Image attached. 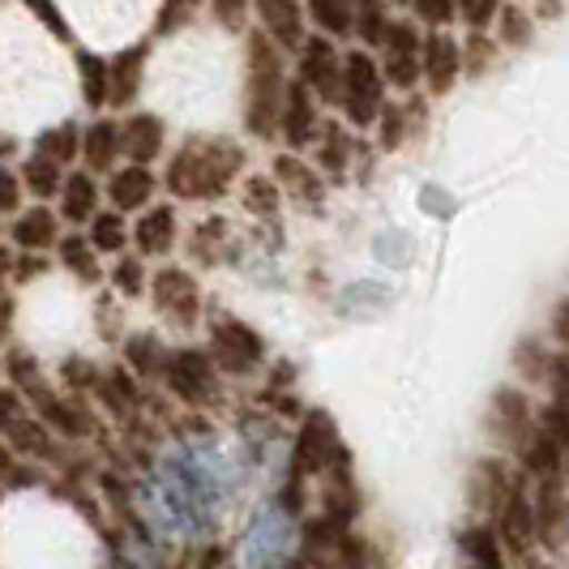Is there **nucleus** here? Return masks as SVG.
I'll use <instances>...</instances> for the list:
<instances>
[{"label": "nucleus", "instance_id": "obj_44", "mask_svg": "<svg viewBox=\"0 0 569 569\" xmlns=\"http://www.w3.org/2000/svg\"><path fill=\"white\" fill-rule=\"evenodd\" d=\"M34 13H39L43 22H52V30H60V34H64V22H60L57 13H52V0H34Z\"/></svg>", "mask_w": 569, "mask_h": 569}, {"label": "nucleus", "instance_id": "obj_30", "mask_svg": "<svg viewBox=\"0 0 569 569\" xmlns=\"http://www.w3.org/2000/svg\"><path fill=\"white\" fill-rule=\"evenodd\" d=\"M142 48L138 52H124V57L112 64V103H129L133 90H138V73H142Z\"/></svg>", "mask_w": 569, "mask_h": 569}, {"label": "nucleus", "instance_id": "obj_42", "mask_svg": "<svg viewBox=\"0 0 569 569\" xmlns=\"http://www.w3.org/2000/svg\"><path fill=\"white\" fill-rule=\"evenodd\" d=\"M210 9H214V18L228 30H240L244 27V13H249V0H210Z\"/></svg>", "mask_w": 569, "mask_h": 569}, {"label": "nucleus", "instance_id": "obj_36", "mask_svg": "<svg viewBox=\"0 0 569 569\" xmlns=\"http://www.w3.org/2000/svg\"><path fill=\"white\" fill-rule=\"evenodd\" d=\"M321 142H326V154H321V159H326V171H330V176H342L347 159H351V138L342 133L339 124H326V129H321Z\"/></svg>", "mask_w": 569, "mask_h": 569}, {"label": "nucleus", "instance_id": "obj_32", "mask_svg": "<svg viewBox=\"0 0 569 569\" xmlns=\"http://www.w3.org/2000/svg\"><path fill=\"white\" fill-rule=\"evenodd\" d=\"M129 365L138 372H163L168 369V351L159 347V339L138 335V339H129Z\"/></svg>", "mask_w": 569, "mask_h": 569}, {"label": "nucleus", "instance_id": "obj_38", "mask_svg": "<svg viewBox=\"0 0 569 569\" xmlns=\"http://www.w3.org/2000/svg\"><path fill=\"white\" fill-rule=\"evenodd\" d=\"M274 201H279V193H274V184H270V180L253 176V180L244 184V206H249L253 214H274Z\"/></svg>", "mask_w": 569, "mask_h": 569}, {"label": "nucleus", "instance_id": "obj_20", "mask_svg": "<svg viewBox=\"0 0 569 569\" xmlns=\"http://www.w3.org/2000/svg\"><path fill=\"white\" fill-rule=\"evenodd\" d=\"M94 206H99V189H94L90 171H73V176L64 180V193H60V214H64L69 223H86V219H99Z\"/></svg>", "mask_w": 569, "mask_h": 569}, {"label": "nucleus", "instance_id": "obj_37", "mask_svg": "<svg viewBox=\"0 0 569 569\" xmlns=\"http://www.w3.org/2000/svg\"><path fill=\"white\" fill-rule=\"evenodd\" d=\"M411 9H416L420 22L437 30H446L458 18V0H411Z\"/></svg>", "mask_w": 569, "mask_h": 569}, {"label": "nucleus", "instance_id": "obj_4", "mask_svg": "<svg viewBox=\"0 0 569 569\" xmlns=\"http://www.w3.org/2000/svg\"><path fill=\"white\" fill-rule=\"evenodd\" d=\"M300 543V527L287 501H266L240 540V569H283Z\"/></svg>", "mask_w": 569, "mask_h": 569}, {"label": "nucleus", "instance_id": "obj_34", "mask_svg": "<svg viewBox=\"0 0 569 569\" xmlns=\"http://www.w3.org/2000/svg\"><path fill=\"white\" fill-rule=\"evenodd\" d=\"M497 22H501V43H510V48H527L531 43V30L536 27H531V18H527L522 4H506Z\"/></svg>", "mask_w": 569, "mask_h": 569}, {"label": "nucleus", "instance_id": "obj_27", "mask_svg": "<svg viewBox=\"0 0 569 569\" xmlns=\"http://www.w3.org/2000/svg\"><path fill=\"white\" fill-rule=\"evenodd\" d=\"M94 244L82 240V236H69L64 244H60V261H64V270H73L82 283H99V261H94Z\"/></svg>", "mask_w": 569, "mask_h": 569}, {"label": "nucleus", "instance_id": "obj_7", "mask_svg": "<svg viewBox=\"0 0 569 569\" xmlns=\"http://www.w3.org/2000/svg\"><path fill=\"white\" fill-rule=\"evenodd\" d=\"M168 390L180 402H210L219 395V381H214V356L198 351V347H180L168 356V369H163Z\"/></svg>", "mask_w": 569, "mask_h": 569}, {"label": "nucleus", "instance_id": "obj_33", "mask_svg": "<svg viewBox=\"0 0 569 569\" xmlns=\"http://www.w3.org/2000/svg\"><path fill=\"white\" fill-rule=\"evenodd\" d=\"M274 171H279V176H287V189H291L300 201H305V198L321 201V184H317V176L309 168H300L296 159H279V163H274Z\"/></svg>", "mask_w": 569, "mask_h": 569}, {"label": "nucleus", "instance_id": "obj_12", "mask_svg": "<svg viewBox=\"0 0 569 569\" xmlns=\"http://www.w3.org/2000/svg\"><path fill=\"white\" fill-rule=\"evenodd\" d=\"M300 78H305V86L313 90L317 99L339 103L342 60H339V52H335V43H330V39H309V43L300 48Z\"/></svg>", "mask_w": 569, "mask_h": 569}, {"label": "nucleus", "instance_id": "obj_28", "mask_svg": "<svg viewBox=\"0 0 569 569\" xmlns=\"http://www.w3.org/2000/svg\"><path fill=\"white\" fill-rule=\"evenodd\" d=\"M43 420H27V425H18V416H9V441L18 446V450H27L34 458H48L52 455V437L43 432Z\"/></svg>", "mask_w": 569, "mask_h": 569}, {"label": "nucleus", "instance_id": "obj_6", "mask_svg": "<svg viewBox=\"0 0 569 569\" xmlns=\"http://www.w3.org/2000/svg\"><path fill=\"white\" fill-rule=\"evenodd\" d=\"M488 425H492V432L510 446V455L518 458V462L531 455V446H536V437H540V416L531 411V402H527L522 390H501V395L492 399Z\"/></svg>", "mask_w": 569, "mask_h": 569}, {"label": "nucleus", "instance_id": "obj_3", "mask_svg": "<svg viewBox=\"0 0 569 569\" xmlns=\"http://www.w3.org/2000/svg\"><path fill=\"white\" fill-rule=\"evenodd\" d=\"M283 60L261 34H253L249 39V103H244V120H249V129L257 138H270L274 124L283 120Z\"/></svg>", "mask_w": 569, "mask_h": 569}, {"label": "nucleus", "instance_id": "obj_11", "mask_svg": "<svg viewBox=\"0 0 569 569\" xmlns=\"http://www.w3.org/2000/svg\"><path fill=\"white\" fill-rule=\"evenodd\" d=\"M154 305H159V313H168L176 326H198L201 317V291L193 283V274L189 270H159L154 274Z\"/></svg>", "mask_w": 569, "mask_h": 569}, {"label": "nucleus", "instance_id": "obj_29", "mask_svg": "<svg viewBox=\"0 0 569 569\" xmlns=\"http://www.w3.org/2000/svg\"><path fill=\"white\" fill-rule=\"evenodd\" d=\"M82 90H86V103L90 108H99V103H108L112 99V64L108 60H94V57H82Z\"/></svg>", "mask_w": 569, "mask_h": 569}, {"label": "nucleus", "instance_id": "obj_45", "mask_svg": "<svg viewBox=\"0 0 569 569\" xmlns=\"http://www.w3.org/2000/svg\"><path fill=\"white\" fill-rule=\"evenodd\" d=\"M4 180H9V184H4V210L13 214V206H18V180H13V176H4Z\"/></svg>", "mask_w": 569, "mask_h": 569}, {"label": "nucleus", "instance_id": "obj_35", "mask_svg": "<svg viewBox=\"0 0 569 569\" xmlns=\"http://www.w3.org/2000/svg\"><path fill=\"white\" fill-rule=\"evenodd\" d=\"M39 154L57 159L60 168H64V163L78 154V129H73V124H60L52 133H43V138H39Z\"/></svg>", "mask_w": 569, "mask_h": 569}, {"label": "nucleus", "instance_id": "obj_18", "mask_svg": "<svg viewBox=\"0 0 569 569\" xmlns=\"http://www.w3.org/2000/svg\"><path fill=\"white\" fill-rule=\"evenodd\" d=\"M120 142H124V154L138 163V168H146L159 150H163V120L159 116H133L129 124H124V133H120Z\"/></svg>", "mask_w": 569, "mask_h": 569}, {"label": "nucleus", "instance_id": "obj_40", "mask_svg": "<svg viewBox=\"0 0 569 569\" xmlns=\"http://www.w3.org/2000/svg\"><path fill=\"white\" fill-rule=\"evenodd\" d=\"M116 287H120L124 296H142V287H146L142 261H133V257H120V266H116Z\"/></svg>", "mask_w": 569, "mask_h": 569}, {"label": "nucleus", "instance_id": "obj_15", "mask_svg": "<svg viewBox=\"0 0 569 569\" xmlns=\"http://www.w3.org/2000/svg\"><path fill=\"white\" fill-rule=\"evenodd\" d=\"M261 27L270 30V39L279 48H305V9L300 0H253Z\"/></svg>", "mask_w": 569, "mask_h": 569}, {"label": "nucleus", "instance_id": "obj_14", "mask_svg": "<svg viewBox=\"0 0 569 569\" xmlns=\"http://www.w3.org/2000/svg\"><path fill=\"white\" fill-rule=\"evenodd\" d=\"M458 69H462V52L446 30H432L425 39V78L432 94H450L458 82Z\"/></svg>", "mask_w": 569, "mask_h": 569}, {"label": "nucleus", "instance_id": "obj_23", "mask_svg": "<svg viewBox=\"0 0 569 569\" xmlns=\"http://www.w3.org/2000/svg\"><path fill=\"white\" fill-rule=\"evenodd\" d=\"M120 150H124V142H120V129H116V124H108V120L90 124V133L82 138V154H86V163H90L94 171L112 168Z\"/></svg>", "mask_w": 569, "mask_h": 569}, {"label": "nucleus", "instance_id": "obj_31", "mask_svg": "<svg viewBox=\"0 0 569 569\" xmlns=\"http://www.w3.org/2000/svg\"><path fill=\"white\" fill-rule=\"evenodd\" d=\"M124 240H129V228H124V219H120V214H99V219H94V228H90V244H94L99 253H120V249H124Z\"/></svg>", "mask_w": 569, "mask_h": 569}, {"label": "nucleus", "instance_id": "obj_8", "mask_svg": "<svg viewBox=\"0 0 569 569\" xmlns=\"http://www.w3.org/2000/svg\"><path fill=\"white\" fill-rule=\"evenodd\" d=\"M342 458V441H339V428L326 411H313L305 428H300V441H296V458H291V476H317V471H330L339 467Z\"/></svg>", "mask_w": 569, "mask_h": 569}, {"label": "nucleus", "instance_id": "obj_41", "mask_svg": "<svg viewBox=\"0 0 569 569\" xmlns=\"http://www.w3.org/2000/svg\"><path fill=\"white\" fill-rule=\"evenodd\" d=\"M492 57H497V48L488 43L485 34H471V39H467V69H471L476 78H480V73H488Z\"/></svg>", "mask_w": 569, "mask_h": 569}, {"label": "nucleus", "instance_id": "obj_16", "mask_svg": "<svg viewBox=\"0 0 569 569\" xmlns=\"http://www.w3.org/2000/svg\"><path fill=\"white\" fill-rule=\"evenodd\" d=\"M30 399H34V407H39V420L52 428V432H64V437H86V432L94 428L90 411L78 407L73 399H60V395L43 390V386H34V390H30Z\"/></svg>", "mask_w": 569, "mask_h": 569}, {"label": "nucleus", "instance_id": "obj_39", "mask_svg": "<svg viewBox=\"0 0 569 569\" xmlns=\"http://www.w3.org/2000/svg\"><path fill=\"white\" fill-rule=\"evenodd\" d=\"M458 13L471 30H485L497 18V0H458Z\"/></svg>", "mask_w": 569, "mask_h": 569}, {"label": "nucleus", "instance_id": "obj_17", "mask_svg": "<svg viewBox=\"0 0 569 569\" xmlns=\"http://www.w3.org/2000/svg\"><path fill=\"white\" fill-rule=\"evenodd\" d=\"M321 129L317 120V103H313V90L305 82L287 86V108H283V138L291 146H309Z\"/></svg>", "mask_w": 569, "mask_h": 569}, {"label": "nucleus", "instance_id": "obj_2", "mask_svg": "<svg viewBox=\"0 0 569 569\" xmlns=\"http://www.w3.org/2000/svg\"><path fill=\"white\" fill-rule=\"evenodd\" d=\"M244 168V150L228 142H189L171 159L168 184L180 198H219L228 193L236 171Z\"/></svg>", "mask_w": 569, "mask_h": 569}, {"label": "nucleus", "instance_id": "obj_46", "mask_svg": "<svg viewBox=\"0 0 569 569\" xmlns=\"http://www.w3.org/2000/svg\"><path fill=\"white\" fill-rule=\"evenodd\" d=\"M540 13H548V18H557V13H561V4H557V0H540Z\"/></svg>", "mask_w": 569, "mask_h": 569}, {"label": "nucleus", "instance_id": "obj_1", "mask_svg": "<svg viewBox=\"0 0 569 569\" xmlns=\"http://www.w3.org/2000/svg\"><path fill=\"white\" fill-rule=\"evenodd\" d=\"M236 485L240 471L214 437H184L159 455L142 488H133V510L159 543L206 540Z\"/></svg>", "mask_w": 569, "mask_h": 569}, {"label": "nucleus", "instance_id": "obj_26", "mask_svg": "<svg viewBox=\"0 0 569 569\" xmlns=\"http://www.w3.org/2000/svg\"><path fill=\"white\" fill-rule=\"evenodd\" d=\"M60 163L57 159H48V154H30L27 159V189L34 198H52V193H64V184H60Z\"/></svg>", "mask_w": 569, "mask_h": 569}, {"label": "nucleus", "instance_id": "obj_21", "mask_svg": "<svg viewBox=\"0 0 569 569\" xmlns=\"http://www.w3.org/2000/svg\"><path fill=\"white\" fill-rule=\"evenodd\" d=\"M108 193H112V206L116 210H138V206H146L150 201V193H154V176L146 168H120L112 176V184H108Z\"/></svg>", "mask_w": 569, "mask_h": 569}, {"label": "nucleus", "instance_id": "obj_10", "mask_svg": "<svg viewBox=\"0 0 569 569\" xmlns=\"http://www.w3.org/2000/svg\"><path fill=\"white\" fill-rule=\"evenodd\" d=\"M381 73L386 82L411 90L416 78H425V39L411 22H395L381 43Z\"/></svg>", "mask_w": 569, "mask_h": 569}, {"label": "nucleus", "instance_id": "obj_5", "mask_svg": "<svg viewBox=\"0 0 569 569\" xmlns=\"http://www.w3.org/2000/svg\"><path fill=\"white\" fill-rule=\"evenodd\" d=\"M381 82H386V73L372 64L369 52H347L342 57V112L351 124H372V120H381Z\"/></svg>", "mask_w": 569, "mask_h": 569}, {"label": "nucleus", "instance_id": "obj_47", "mask_svg": "<svg viewBox=\"0 0 569 569\" xmlns=\"http://www.w3.org/2000/svg\"><path fill=\"white\" fill-rule=\"evenodd\" d=\"M399 4H407V0H399Z\"/></svg>", "mask_w": 569, "mask_h": 569}, {"label": "nucleus", "instance_id": "obj_43", "mask_svg": "<svg viewBox=\"0 0 569 569\" xmlns=\"http://www.w3.org/2000/svg\"><path fill=\"white\" fill-rule=\"evenodd\" d=\"M402 120H407L402 108H386V112H381V146H386V150H395V146H399Z\"/></svg>", "mask_w": 569, "mask_h": 569}, {"label": "nucleus", "instance_id": "obj_13", "mask_svg": "<svg viewBox=\"0 0 569 569\" xmlns=\"http://www.w3.org/2000/svg\"><path fill=\"white\" fill-rule=\"evenodd\" d=\"M513 471L501 462V458H485V462H476V476H471V506L480 513H501L506 510V501L513 497Z\"/></svg>", "mask_w": 569, "mask_h": 569}, {"label": "nucleus", "instance_id": "obj_24", "mask_svg": "<svg viewBox=\"0 0 569 569\" xmlns=\"http://www.w3.org/2000/svg\"><path fill=\"white\" fill-rule=\"evenodd\" d=\"M390 13H386V0H356V34L372 43V48H381L386 43V34H390Z\"/></svg>", "mask_w": 569, "mask_h": 569}, {"label": "nucleus", "instance_id": "obj_25", "mask_svg": "<svg viewBox=\"0 0 569 569\" xmlns=\"http://www.w3.org/2000/svg\"><path fill=\"white\" fill-rule=\"evenodd\" d=\"M317 27L330 34H356V0H309Z\"/></svg>", "mask_w": 569, "mask_h": 569}, {"label": "nucleus", "instance_id": "obj_19", "mask_svg": "<svg viewBox=\"0 0 569 569\" xmlns=\"http://www.w3.org/2000/svg\"><path fill=\"white\" fill-rule=\"evenodd\" d=\"M133 240H138V253L142 257L171 253V244H176V214H171L168 206H159V210L142 214L138 228H133Z\"/></svg>", "mask_w": 569, "mask_h": 569}, {"label": "nucleus", "instance_id": "obj_9", "mask_svg": "<svg viewBox=\"0 0 569 569\" xmlns=\"http://www.w3.org/2000/svg\"><path fill=\"white\" fill-rule=\"evenodd\" d=\"M210 356H214V365L223 372L244 377V372H253L266 360V342L257 339L244 321H231L228 317V321L210 326Z\"/></svg>", "mask_w": 569, "mask_h": 569}, {"label": "nucleus", "instance_id": "obj_22", "mask_svg": "<svg viewBox=\"0 0 569 569\" xmlns=\"http://www.w3.org/2000/svg\"><path fill=\"white\" fill-rule=\"evenodd\" d=\"M13 244H18V249H30V253L52 249V244H57V214L43 210V206L27 210V214L13 223Z\"/></svg>", "mask_w": 569, "mask_h": 569}]
</instances>
